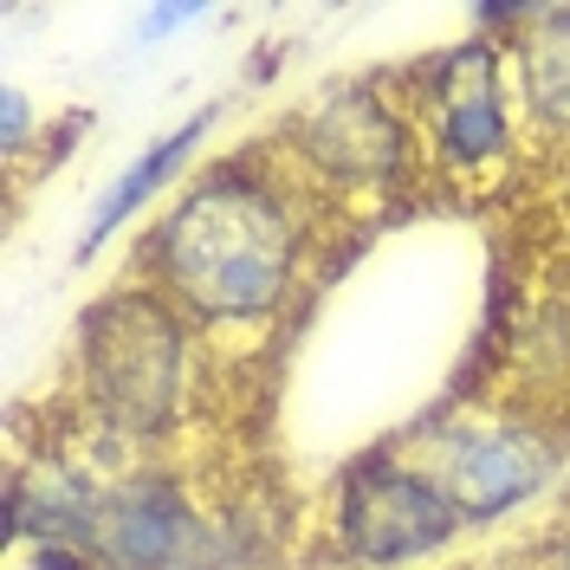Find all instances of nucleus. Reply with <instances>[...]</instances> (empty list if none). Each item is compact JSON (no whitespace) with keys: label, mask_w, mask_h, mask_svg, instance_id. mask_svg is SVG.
<instances>
[{"label":"nucleus","mask_w":570,"mask_h":570,"mask_svg":"<svg viewBox=\"0 0 570 570\" xmlns=\"http://www.w3.org/2000/svg\"><path fill=\"white\" fill-rule=\"evenodd\" d=\"M156 292L202 324H259L298 273V214L253 169H214L149 234Z\"/></svg>","instance_id":"f257e3e1"},{"label":"nucleus","mask_w":570,"mask_h":570,"mask_svg":"<svg viewBox=\"0 0 570 570\" xmlns=\"http://www.w3.org/2000/svg\"><path fill=\"white\" fill-rule=\"evenodd\" d=\"M78 363H85V395L110 428L156 434L176 422L188 337L156 285H124L98 298L78 331Z\"/></svg>","instance_id":"f03ea898"},{"label":"nucleus","mask_w":570,"mask_h":570,"mask_svg":"<svg viewBox=\"0 0 570 570\" xmlns=\"http://www.w3.org/2000/svg\"><path fill=\"white\" fill-rule=\"evenodd\" d=\"M337 551L363 570H395L441 551L466 519L415 461H363L337 493Z\"/></svg>","instance_id":"7ed1b4c3"},{"label":"nucleus","mask_w":570,"mask_h":570,"mask_svg":"<svg viewBox=\"0 0 570 570\" xmlns=\"http://www.w3.org/2000/svg\"><path fill=\"white\" fill-rule=\"evenodd\" d=\"M415 466L454 499L461 519H505L551 487L558 448L525 422H441L422 434Z\"/></svg>","instance_id":"20e7f679"},{"label":"nucleus","mask_w":570,"mask_h":570,"mask_svg":"<svg viewBox=\"0 0 570 570\" xmlns=\"http://www.w3.org/2000/svg\"><path fill=\"white\" fill-rule=\"evenodd\" d=\"M428 124L434 156L448 169H480L512 149V110H505V46L466 39L428 71Z\"/></svg>","instance_id":"39448f33"},{"label":"nucleus","mask_w":570,"mask_h":570,"mask_svg":"<svg viewBox=\"0 0 570 570\" xmlns=\"http://www.w3.org/2000/svg\"><path fill=\"white\" fill-rule=\"evenodd\" d=\"M298 142H305V156L318 163L324 176L376 181L402 163L409 130H402V117H395L376 91H337V98H324V105L305 117Z\"/></svg>","instance_id":"423d86ee"},{"label":"nucleus","mask_w":570,"mask_h":570,"mask_svg":"<svg viewBox=\"0 0 570 570\" xmlns=\"http://www.w3.org/2000/svg\"><path fill=\"white\" fill-rule=\"evenodd\" d=\"M208 124H214V110H195V117H181L169 137H156V142H149V149L137 156V163L124 169V176L110 181L105 195H98V208H91V220H85V234H78V259H91V253L105 247L117 227H130V220H137V214L181 176V163L202 149Z\"/></svg>","instance_id":"0eeeda50"},{"label":"nucleus","mask_w":570,"mask_h":570,"mask_svg":"<svg viewBox=\"0 0 570 570\" xmlns=\"http://www.w3.org/2000/svg\"><path fill=\"white\" fill-rule=\"evenodd\" d=\"M525 27L532 33L512 46L525 110H532L544 130H564L570 137V7H532Z\"/></svg>","instance_id":"6e6552de"},{"label":"nucleus","mask_w":570,"mask_h":570,"mask_svg":"<svg viewBox=\"0 0 570 570\" xmlns=\"http://www.w3.org/2000/svg\"><path fill=\"white\" fill-rule=\"evenodd\" d=\"M27 137H33V105H27L20 85H7V91H0V156L20 163V156H27Z\"/></svg>","instance_id":"1a4fd4ad"},{"label":"nucleus","mask_w":570,"mask_h":570,"mask_svg":"<svg viewBox=\"0 0 570 570\" xmlns=\"http://www.w3.org/2000/svg\"><path fill=\"white\" fill-rule=\"evenodd\" d=\"M33 570H105L91 551H78V544H33Z\"/></svg>","instance_id":"9d476101"},{"label":"nucleus","mask_w":570,"mask_h":570,"mask_svg":"<svg viewBox=\"0 0 570 570\" xmlns=\"http://www.w3.org/2000/svg\"><path fill=\"white\" fill-rule=\"evenodd\" d=\"M188 20H202V7H156V13L142 20V39H163L169 27H188Z\"/></svg>","instance_id":"9b49d317"},{"label":"nucleus","mask_w":570,"mask_h":570,"mask_svg":"<svg viewBox=\"0 0 570 570\" xmlns=\"http://www.w3.org/2000/svg\"><path fill=\"white\" fill-rule=\"evenodd\" d=\"M558 570H570V538H564V551H558Z\"/></svg>","instance_id":"f8f14e48"}]
</instances>
